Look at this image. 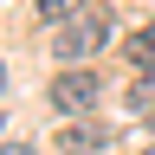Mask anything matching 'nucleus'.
Listing matches in <instances>:
<instances>
[{"instance_id": "nucleus-1", "label": "nucleus", "mask_w": 155, "mask_h": 155, "mask_svg": "<svg viewBox=\"0 0 155 155\" xmlns=\"http://www.w3.org/2000/svg\"><path fill=\"white\" fill-rule=\"evenodd\" d=\"M97 91H104V84H97L84 65H78V71H65V78H52V104L65 110V116H84V110L97 104Z\"/></svg>"}, {"instance_id": "nucleus-9", "label": "nucleus", "mask_w": 155, "mask_h": 155, "mask_svg": "<svg viewBox=\"0 0 155 155\" xmlns=\"http://www.w3.org/2000/svg\"><path fill=\"white\" fill-rule=\"evenodd\" d=\"M0 84H7V71H0Z\"/></svg>"}, {"instance_id": "nucleus-8", "label": "nucleus", "mask_w": 155, "mask_h": 155, "mask_svg": "<svg viewBox=\"0 0 155 155\" xmlns=\"http://www.w3.org/2000/svg\"><path fill=\"white\" fill-rule=\"evenodd\" d=\"M142 155H155V142H149V149H142Z\"/></svg>"}, {"instance_id": "nucleus-4", "label": "nucleus", "mask_w": 155, "mask_h": 155, "mask_svg": "<svg viewBox=\"0 0 155 155\" xmlns=\"http://www.w3.org/2000/svg\"><path fill=\"white\" fill-rule=\"evenodd\" d=\"M129 116L155 123V78H136V84H129Z\"/></svg>"}, {"instance_id": "nucleus-3", "label": "nucleus", "mask_w": 155, "mask_h": 155, "mask_svg": "<svg viewBox=\"0 0 155 155\" xmlns=\"http://www.w3.org/2000/svg\"><path fill=\"white\" fill-rule=\"evenodd\" d=\"M104 142H110V129L84 123V116H78V123H71L65 136H58V149H65V155H91V149H104Z\"/></svg>"}, {"instance_id": "nucleus-6", "label": "nucleus", "mask_w": 155, "mask_h": 155, "mask_svg": "<svg viewBox=\"0 0 155 155\" xmlns=\"http://www.w3.org/2000/svg\"><path fill=\"white\" fill-rule=\"evenodd\" d=\"M78 7H84V0H39V19L58 26V19H78Z\"/></svg>"}, {"instance_id": "nucleus-7", "label": "nucleus", "mask_w": 155, "mask_h": 155, "mask_svg": "<svg viewBox=\"0 0 155 155\" xmlns=\"http://www.w3.org/2000/svg\"><path fill=\"white\" fill-rule=\"evenodd\" d=\"M0 155H32V142H0Z\"/></svg>"}, {"instance_id": "nucleus-5", "label": "nucleus", "mask_w": 155, "mask_h": 155, "mask_svg": "<svg viewBox=\"0 0 155 155\" xmlns=\"http://www.w3.org/2000/svg\"><path fill=\"white\" fill-rule=\"evenodd\" d=\"M129 65L155 71V26H136V32H129Z\"/></svg>"}, {"instance_id": "nucleus-2", "label": "nucleus", "mask_w": 155, "mask_h": 155, "mask_svg": "<svg viewBox=\"0 0 155 155\" xmlns=\"http://www.w3.org/2000/svg\"><path fill=\"white\" fill-rule=\"evenodd\" d=\"M104 39H110V26H104V19H71V26L58 32V58H65V65H78V58H91Z\"/></svg>"}]
</instances>
